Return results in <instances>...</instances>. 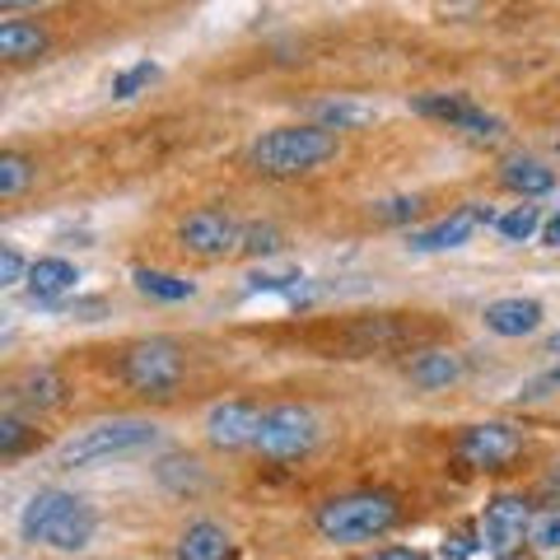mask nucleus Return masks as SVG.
Returning <instances> with one entry per match:
<instances>
[{
	"label": "nucleus",
	"mask_w": 560,
	"mask_h": 560,
	"mask_svg": "<svg viewBox=\"0 0 560 560\" xmlns=\"http://www.w3.org/2000/svg\"><path fill=\"white\" fill-rule=\"evenodd\" d=\"M98 518L94 510L84 504L80 495L70 490H38L28 504H24V518H20V533L24 541H38V547H57V551H80L94 541Z\"/></svg>",
	"instance_id": "f257e3e1"
},
{
	"label": "nucleus",
	"mask_w": 560,
	"mask_h": 560,
	"mask_svg": "<svg viewBox=\"0 0 560 560\" xmlns=\"http://www.w3.org/2000/svg\"><path fill=\"white\" fill-rule=\"evenodd\" d=\"M337 160V131L327 127H276L248 145V164L267 178H300Z\"/></svg>",
	"instance_id": "f03ea898"
},
{
	"label": "nucleus",
	"mask_w": 560,
	"mask_h": 560,
	"mask_svg": "<svg viewBox=\"0 0 560 560\" xmlns=\"http://www.w3.org/2000/svg\"><path fill=\"white\" fill-rule=\"evenodd\" d=\"M397 500L383 495V490H360V495H341L327 500L318 510V533L337 547H355V541H374L383 533L397 528Z\"/></svg>",
	"instance_id": "7ed1b4c3"
},
{
	"label": "nucleus",
	"mask_w": 560,
	"mask_h": 560,
	"mask_svg": "<svg viewBox=\"0 0 560 560\" xmlns=\"http://www.w3.org/2000/svg\"><path fill=\"white\" fill-rule=\"evenodd\" d=\"M154 430L150 420H131V416H117V420H98V425H84L75 430L70 440L57 448V463L61 467H90V463H108L121 458V453H136L154 444Z\"/></svg>",
	"instance_id": "20e7f679"
},
{
	"label": "nucleus",
	"mask_w": 560,
	"mask_h": 560,
	"mask_svg": "<svg viewBox=\"0 0 560 560\" xmlns=\"http://www.w3.org/2000/svg\"><path fill=\"white\" fill-rule=\"evenodd\" d=\"M121 378L145 397H168L183 383V350L164 337L140 341L127 350V360H121Z\"/></svg>",
	"instance_id": "39448f33"
},
{
	"label": "nucleus",
	"mask_w": 560,
	"mask_h": 560,
	"mask_svg": "<svg viewBox=\"0 0 560 560\" xmlns=\"http://www.w3.org/2000/svg\"><path fill=\"white\" fill-rule=\"evenodd\" d=\"M323 440V425L308 407H271L261 411V430H257V453L267 458H304Z\"/></svg>",
	"instance_id": "423d86ee"
},
{
	"label": "nucleus",
	"mask_w": 560,
	"mask_h": 560,
	"mask_svg": "<svg viewBox=\"0 0 560 560\" xmlns=\"http://www.w3.org/2000/svg\"><path fill=\"white\" fill-rule=\"evenodd\" d=\"M523 448V434L514 425H504V420H486V425H471L458 444V458L477 471H495L504 463H514Z\"/></svg>",
	"instance_id": "0eeeda50"
},
{
	"label": "nucleus",
	"mask_w": 560,
	"mask_h": 560,
	"mask_svg": "<svg viewBox=\"0 0 560 560\" xmlns=\"http://www.w3.org/2000/svg\"><path fill=\"white\" fill-rule=\"evenodd\" d=\"M183 248H191L197 257H224L243 248V230L230 210H197L183 220Z\"/></svg>",
	"instance_id": "6e6552de"
},
{
	"label": "nucleus",
	"mask_w": 560,
	"mask_h": 560,
	"mask_svg": "<svg viewBox=\"0 0 560 560\" xmlns=\"http://www.w3.org/2000/svg\"><path fill=\"white\" fill-rule=\"evenodd\" d=\"M528 528H533V510H528V500L523 495H495L486 504L481 537H486V547L495 556H510L518 541L528 537Z\"/></svg>",
	"instance_id": "1a4fd4ad"
},
{
	"label": "nucleus",
	"mask_w": 560,
	"mask_h": 560,
	"mask_svg": "<svg viewBox=\"0 0 560 560\" xmlns=\"http://www.w3.org/2000/svg\"><path fill=\"white\" fill-rule=\"evenodd\" d=\"M257 430H261V411L248 401H224L206 416V434L215 448H257Z\"/></svg>",
	"instance_id": "9d476101"
},
{
	"label": "nucleus",
	"mask_w": 560,
	"mask_h": 560,
	"mask_svg": "<svg viewBox=\"0 0 560 560\" xmlns=\"http://www.w3.org/2000/svg\"><path fill=\"white\" fill-rule=\"evenodd\" d=\"M486 220H490V210H486V206H463V210H453L448 220H440V224H430V230L411 234V248H416V253L463 248V243L477 234V224H486Z\"/></svg>",
	"instance_id": "9b49d317"
},
{
	"label": "nucleus",
	"mask_w": 560,
	"mask_h": 560,
	"mask_svg": "<svg viewBox=\"0 0 560 560\" xmlns=\"http://www.w3.org/2000/svg\"><path fill=\"white\" fill-rule=\"evenodd\" d=\"M486 327L495 331V337H528V331L541 327V304L537 300H523V294H514V300H495L486 304Z\"/></svg>",
	"instance_id": "f8f14e48"
},
{
	"label": "nucleus",
	"mask_w": 560,
	"mask_h": 560,
	"mask_svg": "<svg viewBox=\"0 0 560 560\" xmlns=\"http://www.w3.org/2000/svg\"><path fill=\"white\" fill-rule=\"evenodd\" d=\"M10 397L20 401V407H28V411H51V407H61L66 401V383H61L57 370H28L10 388Z\"/></svg>",
	"instance_id": "ddd939ff"
},
{
	"label": "nucleus",
	"mask_w": 560,
	"mask_h": 560,
	"mask_svg": "<svg viewBox=\"0 0 560 560\" xmlns=\"http://www.w3.org/2000/svg\"><path fill=\"white\" fill-rule=\"evenodd\" d=\"M75 280H80V271L70 267L66 257H43L28 267V290H33V300H43V304L61 300L66 290H75Z\"/></svg>",
	"instance_id": "4468645a"
},
{
	"label": "nucleus",
	"mask_w": 560,
	"mask_h": 560,
	"mask_svg": "<svg viewBox=\"0 0 560 560\" xmlns=\"http://www.w3.org/2000/svg\"><path fill=\"white\" fill-rule=\"evenodd\" d=\"M234 556V541L220 523H191L178 541V560H230Z\"/></svg>",
	"instance_id": "2eb2a0df"
},
{
	"label": "nucleus",
	"mask_w": 560,
	"mask_h": 560,
	"mask_svg": "<svg viewBox=\"0 0 560 560\" xmlns=\"http://www.w3.org/2000/svg\"><path fill=\"white\" fill-rule=\"evenodd\" d=\"M378 113L370 103H355V98H323L313 103V127H327V131H355V127H370Z\"/></svg>",
	"instance_id": "dca6fc26"
},
{
	"label": "nucleus",
	"mask_w": 560,
	"mask_h": 560,
	"mask_svg": "<svg viewBox=\"0 0 560 560\" xmlns=\"http://www.w3.org/2000/svg\"><path fill=\"white\" fill-rule=\"evenodd\" d=\"M463 378V360L453 350H420L411 360V383L416 388H448Z\"/></svg>",
	"instance_id": "f3484780"
},
{
	"label": "nucleus",
	"mask_w": 560,
	"mask_h": 560,
	"mask_svg": "<svg viewBox=\"0 0 560 560\" xmlns=\"http://www.w3.org/2000/svg\"><path fill=\"white\" fill-rule=\"evenodd\" d=\"M43 51H47V33L38 24H24V20L0 24V57L5 61H33Z\"/></svg>",
	"instance_id": "a211bd4d"
},
{
	"label": "nucleus",
	"mask_w": 560,
	"mask_h": 560,
	"mask_svg": "<svg viewBox=\"0 0 560 560\" xmlns=\"http://www.w3.org/2000/svg\"><path fill=\"white\" fill-rule=\"evenodd\" d=\"M504 187L523 191V197H541V191L556 187V173L541 168L537 160H510V164H504Z\"/></svg>",
	"instance_id": "6ab92c4d"
},
{
	"label": "nucleus",
	"mask_w": 560,
	"mask_h": 560,
	"mask_svg": "<svg viewBox=\"0 0 560 560\" xmlns=\"http://www.w3.org/2000/svg\"><path fill=\"white\" fill-rule=\"evenodd\" d=\"M136 290L150 294V300H164V304L191 300V280L168 276V271H136Z\"/></svg>",
	"instance_id": "aec40b11"
},
{
	"label": "nucleus",
	"mask_w": 560,
	"mask_h": 560,
	"mask_svg": "<svg viewBox=\"0 0 560 560\" xmlns=\"http://www.w3.org/2000/svg\"><path fill=\"white\" fill-rule=\"evenodd\" d=\"M528 547H533L537 556H547V560H556V556H560V514H556V510H547V514H533Z\"/></svg>",
	"instance_id": "412c9836"
},
{
	"label": "nucleus",
	"mask_w": 560,
	"mask_h": 560,
	"mask_svg": "<svg viewBox=\"0 0 560 560\" xmlns=\"http://www.w3.org/2000/svg\"><path fill=\"white\" fill-rule=\"evenodd\" d=\"M33 183V164L24 154H0V197H20Z\"/></svg>",
	"instance_id": "4be33fe9"
},
{
	"label": "nucleus",
	"mask_w": 560,
	"mask_h": 560,
	"mask_svg": "<svg viewBox=\"0 0 560 560\" xmlns=\"http://www.w3.org/2000/svg\"><path fill=\"white\" fill-rule=\"evenodd\" d=\"M495 224H500V234L510 238V243H523V238H533V234H537L541 215H537V206H514L510 215H500Z\"/></svg>",
	"instance_id": "5701e85b"
},
{
	"label": "nucleus",
	"mask_w": 560,
	"mask_h": 560,
	"mask_svg": "<svg viewBox=\"0 0 560 560\" xmlns=\"http://www.w3.org/2000/svg\"><path fill=\"white\" fill-rule=\"evenodd\" d=\"M150 80H160V66H154V61H136L131 70H121V75L113 80V98H136Z\"/></svg>",
	"instance_id": "b1692460"
},
{
	"label": "nucleus",
	"mask_w": 560,
	"mask_h": 560,
	"mask_svg": "<svg viewBox=\"0 0 560 560\" xmlns=\"http://www.w3.org/2000/svg\"><path fill=\"white\" fill-rule=\"evenodd\" d=\"M411 108H416L420 117H444V121H458V117H463V108H467V98H463V94H425V98H416Z\"/></svg>",
	"instance_id": "393cba45"
},
{
	"label": "nucleus",
	"mask_w": 560,
	"mask_h": 560,
	"mask_svg": "<svg viewBox=\"0 0 560 560\" xmlns=\"http://www.w3.org/2000/svg\"><path fill=\"white\" fill-rule=\"evenodd\" d=\"M453 127H458V131H467L471 140H495L504 127H500V117H490V113H481L477 108V103H467V108H463V117L458 121H453Z\"/></svg>",
	"instance_id": "a878e982"
},
{
	"label": "nucleus",
	"mask_w": 560,
	"mask_h": 560,
	"mask_svg": "<svg viewBox=\"0 0 560 560\" xmlns=\"http://www.w3.org/2000/svg\"><path fill=\"white\" fill-rule=\"evenodd\" d=\"M33 440H38V434H33L20 416H5V420H0V458H20L24 444H33Z\"/></svg>",
	"instance_id": "bb28decb"
},
{
	"label": "nucleus",
	"mask_w": 560,
	"mask_h": 560,
	"mask_svg": "<svg viewBox=\"0 0 560 560\" xmlns=\"http://www.w3.org/2000/svg\"><path fill=\"white\" fill-rule=\"evenodd\" d=\"M280 248V234L271 230V224H253V230H243V253H276Z\"/></svg>",
	"instance_id": "cd10ccee"
},
{
	"label": "nucleus",
	"mask_w": 560,
	"mask_h": 560,
	"mask_svg": "<svg viewBox=\"0 0 560 560\" xmlns=\"http://www.w3.org/2000/svg\"><path fill=\"white\" fill-rule=\"evenodd\" d=\"M20 280H28L20 248H0V285H20Z\"/></svg>",
	"instance_id": "c85d7f7f"
},
{
	"label": "nucleus",
	"mask_w": 560,
	"mask_h": 560,
	"mask_svg": "<svg viewBox=\"0 0 560 560\" xmlns=\"http://www.w3.org/2000/svg\"><path fill=\"white\" fill-rule=\"evenodd\" d=\"M416 210H420V197H397V201H378V206H374V215L393 224V220H411Z\"/></svg>",
	"instance_id": "c756f323"
},
{
	"label": "nucleus",
	"mask_w": 560,
	"mask_h": 560,
	"mask_svg": "<svg viewBox=\"0 0 560 560\" xmlns=\"http://www.w3.org/2000/svg\"><path fill=\"white\" fill-rule=\"evenodd\" d=\"M471 556V541H467V533H453V537H444V560H467Z\"/></svg>",
	"instance_id": "7c9ffc66"
},
{
	"label": "nucleus",
	"mask_w": 560,
	"mask_h": 560,
	"mask_svg": "<svg viewBox=\"0 0 560 560\" xmlns=\"http://www.w3.org/2000/svg\"><path fill=\"white\" fill-rule=\"evenodd\" d=\"M370 560H420L416 551H378V556H370Z\"/></svg>",
	"instance_id": "2f4dec72"
},
{
	"label": "nucleus",
	"mask_w": 560,
	"mask_h": 560,
	"mask_svg": "<svg viewBox=\"0 0 560 560\" xmlns=\"http://www.w3.org/2000/svg\"><path fill=\"white\" fill-rule=\"evenodd\" d=\"M547 243H551V248H560V215L547 224Z\"/></svg>",
	"instance_id": "473e14b6"
},
{
	"label": "nucleus",
	"mask_w": 560,
	"mask_h": 560,
	"mask_svg": "<svg viewBox=\"0 0 560 560\" xmlns=\"http://www.w3.org/2000/svg\"><path fill=\"white\" fill-rule=\"evenodd\" d=\"M24 5H38V0H0V10H24Z\"/></svg>",
	"instance_id": "72a5a7b5"
},
{
	"label": "nucleus",
	"mask_w": 560,
	"mask_h": 560,
	"mask_svg": "<svg viewBox=\"0 0 560 560\" xmlns=\"http://www.w3.org/2000/svg\"><path fill=\"white\" fill-rule=\"evenodd\" d=\"M551 355H560V337H556V341H551Z\"/></svg>",
	"instance_id": "f704fd0d"
},
{
	"label": "nucleus",
	"mask_w": 560,
	"mask_h": 560,
	"mask_svg": "<svg viewBox=\"0 0 560 560\" xmlns=\"http://www.w3.org/2000/svg\"><path fill=\"white\" fill-rule=\"evenodd\" d=\"M556 490H560V477H556Z\"/></svg>",
	"instance_id": "c9c22d12"
},
{
	"label": "nucleus",
	"mask_w": 560,
	"mask_h": 560,
	"mask_svg": "<svg viewBox=\"0 0 560 560\" xmlns=\"http://www.w3.org/2000/svg\"><path fill=\"white\" fill-rule=\"evenodd\" d=\"M500 560H510V556H500Z\"/></svg>",
	"instance_id": "e433bc0d"
}]
</instances>
